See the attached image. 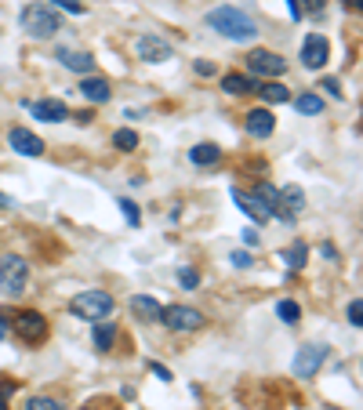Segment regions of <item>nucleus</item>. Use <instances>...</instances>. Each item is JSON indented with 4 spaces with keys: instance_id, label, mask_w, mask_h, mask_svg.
<instances>
[{
    "instance_id": "nucleus-1",
    "label": "nucleus",
    "mask_w": 363,
    "mask_h": 410,
    "mask_svg": "<svg viewBox=\"0 0 363 410\" xmlns=\"http://www.w3.org/2000/svg\"><path fill=\"white\" fill-rule=\"evenodd\" d=\"M208 26L214 29V33H222L226 40H255L258 37V22L251 19L247 11L233 8V4H222L208 11Z\"/></svg>"
},
{
    "instance_id": "nucleus-2",
    "label": "nucleus",
    "mask_w": 363,
    "mask_h": 410,
    "mask_svg": "<svg viewBox=\"0 0 363 410\" xmlns=\"http://www.w3.org/2000/svg\"><path fill=\"white\" fill-rule=\"evenodd\" d=\"M19 22L33 40H47V37L62 33V15L55 11V4H26Z\"/></svg>"
},
{
    "instance_id": "nucleus-3",
    "label": "nucleus",
    "mask_w": 363,
    "mask_h": 410,
    "mask_svg": "<svg viewBox=\"0 0 363 410\" xmlns=\"http://www.w3.org/2000/svg\"><path fill=\"white\" fill-rule=\"evenodd\" d=\"M113 309L117 302L105 291H84V294H73V302H69V312L81 320H105V316H113Z\"/></svg>"
},
{
    "instance_id": "nucleus-4",
    "label": "nucleus",
    "mask_w": 363,
    "mask_h": 410,
    "mask_svg": "<svg viewBox=\"0 0 363 410\" xmlns=\"http://www.w3.org/2000/svg\"><path fill=\"white\" fill-rule=\"evenodd\" d=\"M29 280V262L19 255H4L0 258V291L4 294H22Z\"/></svg>"
},
{
    "instance_id": "nucleus-5",
    "label": "nucleus",
    "mask_w": 363,
    "mask_h": 410,
    "mask_svg": "<svg viewBox=\"0 0 363 410\" xmlns=\"http://www.w3.org/2000/svg\"><path fill=\"white\" fill-rule=\"evenodd\" d=\"M247 69L255 73V76H283V73H287V58L276 55V51L258 47V51L247 55Z\"/></svg>"
},
{
    "instance_id": "nucleus-6",
    "label": "nucleus",
    "mask_w": 363,
    "mask_h": 410,
    "mask_svg": "<svg viewBox=\"0 0 363 410\" xmlns=\"http://www.w3.org/2000/svg\"><path fill=\"white\" fill-rule=\"evenodd\" d=\"M305 211V193H302V185H287V189H280L276 193V203L269 207V214L283 218V222H291L294 214H302Z\"/></svg>"
},
{
    "instance_id": "nucleus-7",
    "label": "nucleus",
    "mask_w": 363,
    "mask_h": 410,
    "mask_svg": "<svg viewBox=\"0 0 363 410\" xmlns=\"http://www.w3.org/2000/svg\"><path fill=\"white\" fill-rule=\"evenodd\" d=\"M160 323L164 327H171V330H196V327H203V316L196 309H189V305H171V309H164L160 312Z\"/></svg>"
},
{
    "instance_id": "nucleus-8",
    "label": "nucleus",
    "mask_w": 363,
    "mask_h": 410,
    "mask_svg": "<svg viewBox=\"0 0 363 410\" xmlns=\"http://www.w3.org/2000/svg\"><path fill=\"white\" fill-rule=\"evenodd\" d=\"M15 334L29 345H40L47 338V320L40 312H19V316H15Z\"/></svg>"
},
{
    "instance_id": "nucleus-9",
    "label": "nucleus",
    "mask_w": 363,
    "mask_h": 410,
    "mask_svg": "<svg viewBox=\"0 0 363 410\" xmlns=\"http://www.w3.org/2000/svg\"><path fill=\"white\" fill-rule=\"evenodd\" d=\"M135 51H138L142 62H153V66H164V62H171V44L160 40L156 33L138 37V40H135Z\"/></svg>"
},
{
    "instance_id": "nucleus-10",
    "label": "nucleus",
    "mask_w": 363,
    "mask_h": 410,
    "mask_svg": "<svg viewBox=\"0 0 363 410\" xmlns=\"http://www.w3.org/2000/svg\"><path fill=\"white\" fill-rule=\"evenodd\" d=\"M327 55H330V44L323 33H309L302 44V66L305 69H323L327 66Z\"/></svg>"
},
{
    "instance_id": "nucleus-11",
    "label": "nucleus",
    "mask_w": 363,
    "mask_h": 410,
    "mask_svg": "<svg viewBox=\"0 0 363 410\" xmlns=\"http://www.w3.org/2000/svg\"><path fill=\"white\" fill-rule=\"evenodd\" d=\"M323 359H327V349L323 345H302L294 356V374L298 377H312L320 367H323Z\"/></svg>"
},
{
    "instance_id": "nucleus-12",
    "label": "nucleus",
    "mask_w": 363,
    "mask_h": 410,
    "mask_svg": "<svg viewBox=\"0 0 363 410\" xmlns=\"http://www.w3.org/2000/svg\"><path fill=\"white\" fill-rule=\"evenodd\" d=\"M29 109V117H37L44 123H58V120H66L69 117V105L66 102H58V99H40V102H26Z\"/></svg>"
},
{
    "instance_id": "nucleus-13",
    "label": "nucleus",
    "mask_w": 363,
    "mask_h": 410,
    "mask_svg": "<svg viewBox=\"0 0 363 410\" xmlns=\"http://www.w3.org/2000/svg\"><path fill=\"white\" fill-rule=\"evenodd\" d=\"M244 128L251 138H269L276 131V117L269 113V109H251L247 120H244Z\"/></svg>"
},
{
    "instance_id": "nucleus-14",
    "label": "nucleus",
    "mask_w": 363,
    "mask_h": 410,
    "mask_svg": "<svg viewBox=\"0 0 363 410\" xmlns=\"http://www.w3.org/2000/svg\"><path fill=\"white\" fill-rule=\"evenodd\" d=\"M55 58H58L66 69L84 73V76H91V69H94V55H91V51H73V47H58Z\"/></svg>"
},
{
    "instance_id": "nucleus-15",
    "label": "nucleus",
    "mask_w": 363,
    "mask_h": 410,
    "mask_svg": "<svg viewBox=\"0 0 363 410\" xmlns=\"http://www.w3.org/2000/svg\"><path fill=\"white\" fill-rule=\"evenodd\" d=\"M233 203H240L244 214L251 222H269V207L255 196V193H244V189H233Z\"/></svg>"
},
{
    "instance_id": "nucleus-16",
    "label": "nucleus",
    "mask_w": 363,
    "mask_h": 410,
    "mask_svg": "<svg viewBox=\"0 0 363 410\" xmlns=\"http://www.w3.org/2000/svg\"><path fill=\"white\" fill-rule=\"evenodd\" d=\"M8 142H11V149L22 153V156H40V153H44V142H40L33 131H26V128H15V131L8 135Z\"/></svg>"
},
{
    "instance_id": "nucleus-17",
    "label": "nucleus",
    "mask_w": 363,
    "mask_h": 410,
    "mask_svg": "<svg viewBox=\"0 0 363 410\" xmlns=\"http://www.w3.org/2000/svg\"><path fill=\"white\" fill-rule=\"evenodd\" d=\"M81 94H84L87 102L102 105V102H109V94H113V91H109L105 76H84V80H81Z\"/></svg>"
},
{
    "instance_id": "nucleus-18",
    "label": "nucleus",
    "mask_w": 363,
    "mask_h": 410,
    "mask_svg": "<svg viewBox=\"0 0 363 410\" xmlns=\"http://www.w3.org/2000/svg\"><path fill=\"white\" fill-rule=\"evenodd\" d=\"M189 160H193L196 167H211V164L222 160V149H218L214 142H200V146L189 149Z\"/></svg>"
},
{
    "instance_id": "nucleus-19",
    "label": "nucleus",
    "mask_w": 363,
    "mask_h": 410,
    "mask_svg": "<svg viewBox=\"0 0 363 410\" xmlns=\"http://www.w3.org/2000/svg\"><path fill=\"white\" fill-rule=\"evenodd\" d=\"M255 87H258V84L251 80V76H244V73H226V76H222V91H226V94H251Z\"/></svg>"
},
{
    "instance_id": "nucleus-20",
    "label": "nucleus",
    "mask_w": 363,
    "mask_h": 410,
    "mask_svg": "<svg viewBox=\"0 0 363 410\" xmlns=\"http://www.w3.org/2000/svg\"><path fill=\"white\" fill-rule=\"evenodd\" d=\"M283 262H287V269L298 273V269H305V262H309V247L302 240H294L287 250H283Z\"/></svg>"
},
{
    "instance_id": "nucleus-21",
    "label": "nucleus",
    "mask_w": 363,
    "mask_h": 410,
    "mask_svg": "<svg viewBox=\"0 0 363 410\" xmlns=\"http://www.w3.org/2000/svg\"><path fill=\"white\" fill-rule=\"evenodd\" d=\"M131 309L138 312V316H146V320H160V312H164V305L156 302V298H149V294H135Z\"/></svg>"
},
{
    "instance_id": "nucleus-22",
    "label": "nucleus",
    "mask_w": 363,
    "mask_h": 410,
    "mask_svg": "<svg viewBox=\"0 0 363 410\" xmlns=\"http://www.w3.org/2000/svg\"><path fill=\"white\" fill-rule=\"evenodd\" d=\"M113 341H117V323H94V349L109 352Z\"/></svg>"
},
{
    "instance_id": "nucleus-23",
    "label": "nucleus",
    "mask_w": 363,
    "mask_h": 410,
    "mask_svg": "<svg viewBox=\"0 0 363 410\" xmlns=\"http://www.w3.org/2000/svg\"><path fill=\"white\" fill-rule=\"evenodd\" d=\"M294 109L302 117H316V113H323V99H320V94H312V91H305V94H298V99H294Z\"/></svg>"
},
{
    "instance_id": "nucleus-24",
    "label": "nucleus",
    "mask_w": 363,
    "mask_h": 410,
    "mask_svg": "<svg viewBox=\"0 0 363 410\" xmlns=\"http://www.w3.org/2000/svg\"><path fill=\"white\" fill-rule=\"evenodd\" d=\"M265 102H273V105H280V102H291V91L283 87V84H262V87H255Z\"/></svg>"
},
{
    "instance_id": "nucleus-25",
    "label": "nucleus",
    "mask_w": 363,
    "mask_h": 410,
    "mask_svg": "<svg viewBox=\"0 0 363 410\" xmlns=\"http://www.w3.org/2000/svg\"><path fill=\"white\" fill-rule=\"evenodd\" d=\"M113 146L124 149V153H131V149H138V135H135L131 128H120V131L113 135Z\"/></svg>"
},
{
    "instance_id": "nucleus-26",
    "label": "nucleus",
    "mask_w": 363,
    "mask_h": 410,
    "mask_svg": "<svg viewBox=\"0 0 363 410\" xmlns=\"http://www.w3.org/2000/svg\"><path fill=\"white\" fill-rule=\"evenodd\" d=\"M276 316L283 323H298V320H302V309H298L294 302H276Z\"/></svg>"
},
{
    "instance_id": "nucleus-27",
    "label": "nucleus",
    "mask_w": 363,
    "mask_h": 410,
    "mask_svg": "<svg viewBox=\"0 0 363 410\" xmlns=\"http://www.w3.org/2000/svg\"><path fill=\"white\" fill-rule=\"evenodd\" d=\"M26 410H66V407L51 396H33V400H26Z\"/></svg>"
},
{
    "instance_id": "nucleus-28",
    "label": "nucleus",
    "mask_w": 363,
    "mask_h": 410,
    "mask_svg": "<svg viewBox=\"0 0 363 410\" xmlns=\"http://www.w3.org/2000/svg\"><path fill=\"white\" fill-rule=\"evenodd\" d=\"M120 207H124V218H128V225H138V222H142V214H138V203H135V200H120Z\"/></svg>"
},
{
    "instance_id": "nucleus-29",
    "label": "nucleus",
    "mask_w": 363,
    "mask_h": 410,
    "mask_svg": "<svg viewBox=\"0 0 363 410\" xmlns=\"http://www.w3.org/2000/svg\"><path fill=\"white\" fill-rule=\"evenodd\" d=\"M51 4H58L55 11H69V15H84V4H81V0H51Z\"/></svg>"
},
{
    "instance_id": "nucleus-30",
    "label": "nucleus",
    "mask_w": 363,
    "mask_h": 410,
    "mask_svg": "<svg viewBox=\"0 0 363 410\" xmlns=\"http://www.w3.org/2000/svg\"><path fill=\"white\" fill-rule=\"evenodd\" d=\"M349 323L353 327L363 323V302H360V298H353V302H349Z\"/></svg>"
},
{
    "instance_id": "nucleus-31",
    "label": "nucleus",
    "mask_w": 363,
    "mask_h": 410,
    "mask_svg": "<svg viewBox=\"0 0 363 410\" xmlns=\"http://www.w3.org/2000/svg\"><path fill=\"white\" fill-rule=\"evenodd\" d=\"M178 280H182V287H185V291H193L196 283H200V276H196L193 269H182V273H178Z\"/></svg>"
},
{
    "instance_id": "nucleus-32",
    "label": "nucleus",
    "mask_w": 363,
    "mask_h": 410,
    "mask_svg": "<svg viewBox=\"0 0 363 410\" xmlns=\"http://www.w3.org/2000/svg\"><path fill=\"white\" fill-rule=\"evenodd\" d=\"M229 262L236 265V269H247V265H251V255H247V250H233Z\"/></svg>"
},
{
    "instance_id": "nucleus-33",
    "label": "nucleus",
    "mask_w": 363,
    "mask_h": 410,
    "mask_svg": "<svg viewBox=\"0 0 363 410\" xmlns=\"http://www.w3.org/2000/svg\"><path fill=\"white\" fill-rule=\"evenodd\" d=\"M193 69H196L200 76H214V62H208V58H200V62H193Z\"/></svg>"
},
{
    "instance_id": "nucleus-34",
    "label": "nucleus",
    "mask_w": 363,
    "mask_h": 410,
    "mask_svg": "<svg viewBox=\"0 0 363 410\" xmlns=\"http://www.w3.org/2000/svg\"><path fill=\"white\" fill-rule=\"evenodd\" d=\"M323 4H327V0H302L298 8H302V15H305V11H323Z\"/></svg>"
},
{
    "instance_id": "nucleus-35",
    "label": "nucleus",
    "mask_w": 363,
    "mask_h": 410,
    "mask_svg": "<svg viewBox=\"0 0 363 410\" xmlns=\"http://www.w3.org/2000/svg\"><path fill=\"white\" fill-rule=\"evenodd\" d=\"M240 236H244V244H247V247H258V244H262V236H258L255 229H244Z\"/></svg>"
},
{
    "instance_id": "nucleus-36",
    "label": "nucleus",
    "mask_w": 363,
    "mask_h": 410,
    "mask_svg": "<svg viewBox=\"0 0 363 410\" xmlns=\"http://www.w3.org/2000/svg\"><path fill=\"white\" fill-rule=\"evenodd\" d=\"M323 91H330V94H335V99H341V94H345V91H341V84H338V80H330V76L323 80Z\"/></svg>"
},
{
    "instance_id": "nucleus-37",
    "label": "nucleus",
    "mask_w": 363,
    "mask_h": 410,
    "mask_svg": "<svg viewBox=\"0 0 363 410\" xmlns=\"http://www.w3.org/2000/svg\"><path fill=\"white\" fill-rule=\"evenodd\" d=\"M149 370L160 377V382H171V374H167V367H160V364H149Z\"/></svg>"
},
{
    "instance_id": "nucleus-38",
    "label": "nucleus",
    "mask_w": 363,
    "mask_h": 410,
    "mask_svg": "<svg viewBox=\"0 0 363 410\" xmlns=\"http://www.w3.org/2000/svg\"><path fill=\"white\" fill-rule=\"evenodd\" d=\"M287 11H291V19H294V22L302 19V8H298V0H287Z\"/></svg>"
},
{
    "instance_id": "nucleus-39",
    "label": "nucleus",
    "mask_w": 363,
    "mask_h": 410,
    "mask_svg": "<svg viewBox=\"0 0 363 410\" xmlns=\"http://www.w3.org/2000/svg\"><path fill=\"white\" fill-rule=\"evenodd\" d=\"M8 334H11V327H8V320H4V316H0V341H4Z\"/></svg>"
},
{
    "instance_id": "nucleus-40",
    "label": "nucleus",
    "mask_w": 363,
    "mask_h": 410,
    "mask_svg": "<svg viewBox=\"0 0 363 410\" xmlns=\"http://www.w3.org/2000/svg\"><path fill=\"white\" fill-rule=\"evenodd\" d=\"M0 207H15V200H11L8 193H0Z\"/></svg>"
},
{
    "instance_id": "nucleus-41",
    "label": "nucleus",
    "mask_w": 363,
    "mask_h": 410,
    "mask_svg": "<svg viewBox=\"0 0 363 410\" xmlns=\"http://www.w3.org/2000/svg\"><path fill=\"white\" fill-rule=\"evenodd\" d=\"M341 4H345V8H353V11H356V8H360V0H341Z\"/></svg>"
}]
</instances>
